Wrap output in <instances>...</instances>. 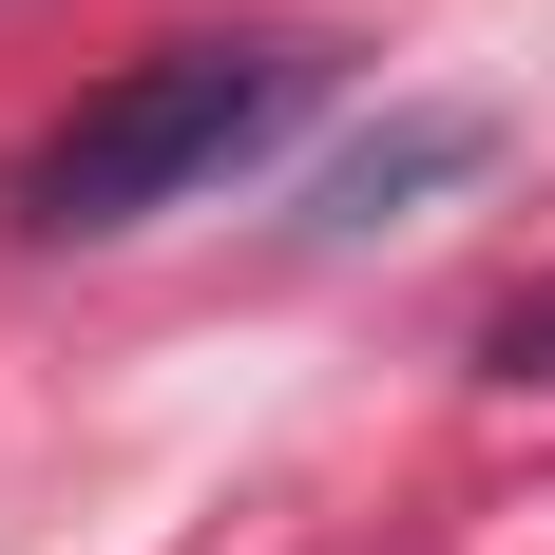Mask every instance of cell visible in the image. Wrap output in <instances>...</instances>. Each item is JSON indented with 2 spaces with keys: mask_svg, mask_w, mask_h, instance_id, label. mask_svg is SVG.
I'll return each instance as SVG.
<instances>
[{
  "mask_svg": "<svg viewBox=\"0 0 555 555\" xmlns=\"http://www.w3.org/2000/svg\"><path fill=\"white\" fill-rule=\"evenodd\" d=\"M441 172H479V115H422V134H364V154L326 172V230H364V211H402V192H441Z\"/></svg>",
  "mask_w": 555,
  "mask_h": 555,
  "instance_id": "7a4b0ae2",
  "label": "cell"
},
{
  "mask_svg": "<svg viewBox=\"0 0 555 555\" xmlns=\"http://www.w3.org/2000/svg\"><path fill=\"white\" fill-rule=\"evenodd\" d=\"M307 96H326L307 39H154V57H115L96 96L20 154V230H57V249H77V230H154V211H192L211 172H249Z\"/></svg>",
  "mask_w": 555,
  "mask_h": 555,
  "instance_id": "6da1fadb",
  "label": "cell"
}]
</instances>
